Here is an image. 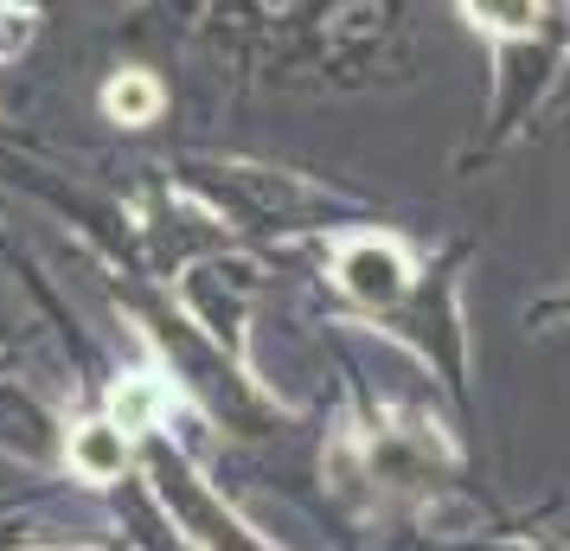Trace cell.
<instances>
[{
    "label": "cell",
    "instance_id": "obj_1",
    "mask_svg": "<svg viewBox=\"0 0 570 551\" xmlns=\"http://www.w3.org/2000/svg\"><path fill=\"white\" fill-rule=\"evenodd\" d=\"M346 283H353L360 295H397L404 269H397L391 250H353V257H346Z\"/></svg>",
    "mask_w": 570,
    "mask_h": 551
},
{
    "label": "cell",
    "instance_id": "obj_2",
    "mask_svg": "<svg viewBox=\"0 0 570 551\" xmlns=\"http://www.w3.org/2000/svg\"><path fill=\"white\" fill-rule=\"evenodd\" d=\"M71 455H78L90 474H116V469H122V436H116L109 423H90L78 443H71Z\"/></svg>",
    "mask_w": 570,
    "mask_h": 551
},
{
    "label": "cell",
    "instance_id": "obj_3",
    "mask_svg": "<svg viewBox=\"0 0 570 551\" xmlns=\"http://www.w3.org/2000/svg\"><path fill=\"white\" fill-rule=\"evenodd\" d=\"M468 7L500 32H525L532 20H539V0H468Z\"/></svg>",
    "mask_w": 570,
    "mask_h": 551
}]
</instances>
